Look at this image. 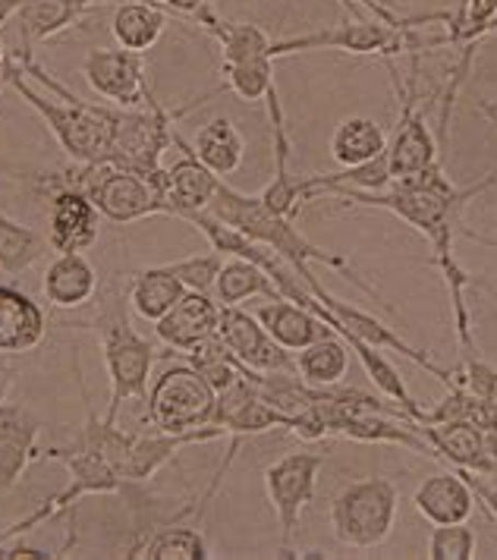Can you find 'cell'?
Instances as JSON below:
<instances>
[{
  "label": "cell",
  "mask_w": 497,
  "mask_h": 560,
  "mask_svg": "<svg viewBox=\"0 0 497 560\" xmlns=\"http://www.w3.org/2000/svg\"><path fill=\"white\" fill-rule=\"evenodd\" d=\"M136 3H154V7H161L164 0H136Z\"/></svg>",
  "instance_id": "44"
},
{
  "label": "cell",
  "mask_w": 497,
  "mask_h": 560,
  "mask_svg": "<svg viewBox=\"0 0 497 560\" xmlns=\"http://www.w3.org/2000/svg\"><path fill=\"white\" fill-rule=\"evenodd\" d=\"M3 60H7V42H3V35H0V67H3Z\"/></svg>",
  "instance_id": "42"
},
{
  "label": "cell",
  "mask_w": 497,
  "mask_h": 560,
  "mask_svg": "<svg viewBox=\"0 0 497 560\" xmlns=\"http://www.w3.org/2000/svg\"><path fill=\"white\" fill-rule=\"evenodd\" d=\"M208 211H211L221 224L233 228L236 233H243V236L252 240V243H262V246H268V249H274L277 255H284L290 265H297L302 275H309V271H312V265H324V268L344 271V275H349V280H352L366 296H372L378 306L391 312V306L378 300V293H374L366 280L352 275V268H349V261L344 258V255H334V253H327V249H322V246H315V243H312V240L297 228V221H293V218L274 214L271 208L262 202V196L236 192L233 186H227L224 179H221V183H218L215 199H211V205H208Z\"/></svg>",
  "instance_id": "2"
},
{
  "label": "cell",
  "mask_w": 497,
  "mask_h": 560,
  "mask_svg": "<svg viewBox=\"0 0 497 560\" xmlns=\"http://www.w3.org/2000/svg\"><path fill=\"white\" fill-rule=\"evenodd\" d=\"M322 469V454H309V451L284 454L265 469L262 482H265L268 504H271L277 526H280V548L293 545L299 523H302V510L315 501V488H319V472Z\"/></svg>",
  "instance_id": "8"
},
{
  "label": "cell",
  "mask_w": 497,
  "mask_h": 560,
  "mask_svg": "<svg viewBox=\"0 0 497 560\" xmlns=\"http://www.w3.org/2000/svg\"><path fill=\"white\" fill-rule=\"evenodd\" d=\"M196 20H199L201 32H208V35L221 45V60H224V67L271 57L274 42L268 38V32H262V28L252 26V23H230L221 13H215L208 3L196 13Z\"/></svg>",
  "instance_id": "24"
},
{
  "label": "cell",
  "mask_w": 497,
  "mask_h": 560,
  "mask_svg": "<svg viewBox=\"0 0 497 560\" xmlns=\"http://www.w3.org/2000/svg\"><path fill=\"white\" fill-rule=\"evenodd\" d=\"M224 89L240 95L243 102H265L268 92L277 89L274 60L262 57V60H248V63H230V67H224Z\"/></svg>",
  "instance_id": "33"
},
{
  "label": "cell",
  "mask_w": 497,
  "mask_h": 560,
  "mask_svg": "<svg viewBox=\"0 0 497 560\" xmlns=\"http://www.w3.org/2000/svg\"><path fill=\"white\" fill-rule=\"evenodd\" d=\"M340 3L347 7L349 13H359V7H366L369 13H374V20H384V23H394V26H416L413 16H400V13H394L384 0H340Z\"/></svg>",
  "instance_id": "36"
},
{
  "label": "cell",
  "mask_w": 497,
  "mask_h": 560,
  "mask_svg": "<svg viewBox=\"0 0 497 560\" xmlns=\"http://www.w3.org/2000/svg\"><path fill=\"white\" fill-rule=\"evenodd\" d=\"M42 419L25 404H0V494L13 491L38 454Z\"/></svg>",
  "instance_id": "16"
},
{
  "label": "cell",
  "mask_w": 497,
  "mask_h": 560,
  "mask_svg": "<svg viewBox=\"0 0 497 560\" xmlns=\"http://www.w3.org/2000/svg\"><path fill=\"white\" fill-rule=\"evenodd\" d=\"M349 372V343L340 334L322 337L297 353V375L312 387L340 384Z\"/></svg>",
  "instance_id": "29"
},
{
  "label": "cell",
  "mask_w": 497,
  "mask_h": 560,
  "mask_svg": "<svg viewBox=\"0 0 497 560\" xmlns=\"http://www.w3.org/2000/svg\"><path fill=\"white\" fill-rule=\"evenodd\" d=\"M183 296H186V287L167 265L146 268L129 283V308L146 322L164 318Z\"/></svg>",
  "instance_id": "27"
},
{
  "label": "cell",
  "mask_w": 497,
  "mask_h": 560,
  "mask_svg": "<svg viewBox=\"0 0 497 560\" xmlns=\"http://www.w3.org/2000/svg\"><path fill=\"white\" fill-rule=\"evenodd\" d=\"M101 214L95 202L79 189L48 192V246L57 255L85 253L99 243Z\"/></svg>",
  "instance_id": "14"
},
{
  "label": "cell",
  "mask_w": 497,
  "mask_h": 560,
  "mask_svg": "<svg viewBox=\"0 0 497 560\" xmlns=\"http://www.w3.org/2000/svg\"><path fill=\"white\" fill-rule=\"evenodd\" d=\"M255 318H258V322L265 325V331L271 334L274 340H277L284 350H290V353H299L302 347H309V343H315V340H322V337L337 334L327 322H324L322 315H315L312 308L299 306L293 300H284V296L268 300L265 306L255 312Z\"/></svg>",
  "instance_id": "21"
},
{
  "label": "cell",
  "mask_w": 497,
  "mask_h": 560,
  "mask_svg": "<svg viewBox=\"0 0 497 560\" xmlns=\"http://www.w3.org/2000/svg\"><path fill=\"white\" fill-rule=\"evenodd\" d=\"M205 3H208V0H164V7H167V10L183 13V16H196Z\"/></svg>",
  "instance_id": "40"
},
{
  "label": "cell",
  "mask_w": 497,
  "mask_h": 560,
  "mask_svg": "<svg viewBox=\"0 0 497 560\" xmlns=\"http://www.w3.org/2000/svg\"><path fill=\"white\" fill-rule=\"evenodd\" d=\"M92 325L101 340L104 369L111 378V407L104 412L107 422H117L120 409L129 400L146 404L149 400L151 365L158 359H167L171 353H158L146 337H139L129 322V293H120L117 287H107L101 293L99 312L92 322H79L76 328Z\"/></svg>",
  "instance_id": "3"
},
{
  "label": "cell",
  "mask_w": 497,
  "mask_h": 560,
  "mask_svg": "<svg viewBox=\"0 0 497 560\" xmlns=\"http://www.w3.org/2000/svg\"><path fill=\"white\" fill-rule=\"evenodd\" d=\"M42 290L54 308H79L95 300L99 271L82 253H63L48 265Z\"/></svg>",
  "instance_id": "23"
},
{
  "label": "cell",
  "mask_w": 497,
  "mask_h": 560,
  "mask_svg": "<svg viewBox=\"0 0 497 560\" xmlns=\"http://www.w3.org/2000/svg\"><path fill=\"white\" fill-rule=\"evenodd\" d=\"M255 296H265V300H277V287L274 280L246 258H236L230 255L224 265H221V275L215 283V300L218 306H243Z\"/></svg>",
  "instance_id": "30"
},
{
  "label": "cell",
  "mask_w": 497,
  "mask_h": 560,
  "mask_svg": "<svg viewBox=\"0 0 497 560\" xmlns=\"http://www.w3.org/2000/svg\"><path fill=\"white\" fill-rule=\"evenodd\" d=\"M13 375H16V369L10 365V359L0 353V404L7 400V394L13 387Z\"/></svg>",
  "instance_id": "39"
},
{
  "label": "cell",
  "mask_w": 497,
  "mask_h": 560,
  "mask_svg": "<svg viewBox=\"0 0 497 560\" xmlns=\"http://www.w3.org/2000/svg\"><path fill=\"white\" fill-rule=\"evenodd\" d=\"M174 145L183 152V158L174 167H167V214L186 221L196 211H208V205L218 192V183L224 177L211 174L180 132L174 136Z\"/></svg>",
  "instance_id": "18"
},
{
  "label": "cell",
  "mask_w": 497,
  "mask_h": 560,
  "mask_svg": "<svg viewBox=\"0 0 497 560\" xmlns=\"http://www.w3.org/2000/svg\"><path fill=\"white\" fill-rule=\"evenodd\" d=\"M221 265H224V255L211 249V253H205V255H193V258L171 261L167 268L174 271L176 278L183 280V287H186V290L215 296V283H218V275H221Z\"/></svg>",
  "instance_id": "35"
},
{
  "label": "cell",
  "mask_w": 497,
  "mask_h": 560,
  "mask_svg": "<svg viewBox=\"0 0 497 560\" xmlns=\"http://www.w3.org/2000/svg\"><path fill=\"white\" fill-rule=\"evenodd\" d=\"M400 491L397 485L384 476L349 482L334 501H331V533L344 545L356 551H369L384 545L394 526H397Z\"/></svg>",
  "instance_id": "6"
},
{
  "label": "cell",
  "mask_w": 497,
  "mask_h": 560,
  "mask_svg": "<svg viewBox=\"0 0 497 560\" xmlns=\"http://www.w3.org/2000/svg\"><path fill=\"white\" fill-rule=\"evenodd\" d=\"M101 7L99 0H23L16 10V42L35 48L38 42L54 38L57 32L76 26L85 13Z\"/></svg>",
  "instance_id": "22"
},
{
  "label": "cell",
  "mask_w": 497,
  "mask_h": 560,
  "mask_svg": "<svg viewBox=\"0 0 497 560\" xmlns=\"http://www.w3.org/2000/svg\"><path fill=\"white\" fill-rule=\"evenodd\" d=\"M218 318H221V306L215 296L186 290V296L164 318L154 322V334L167 350L189 353L201 340L218 334Z\"/></svg>",
  "instance_id": "17"
},
{
  "label": "cell",
  "mask_w": 497,
  "mask_h": 560,
  "mask_svg": "<svg viewBox=\"0 0 497 560\" xmlns=\"http://www.w3.org/2000/svg\"><path fill=\"white\" fill-rule=\"evenodd\" d=\"M193 154L201 164L218 174V177H230L240 171L243 158H246V142L240 136V129L233 127V120L227 117H211L205 127L199 129L196 142H193Z\"/></svg>",
  "instance_id": "26"
},
{
  "label": "cell",
  "mask_w": 497,
  "mask_h": 560,
  "mask_svg": "<svg viewBox=\"0 0 497 560\" xmlns=\"http://www.w3.org/2000/svg\"><path fill=\"white\" fill-rule=\"evenodd\" d=\"M224 438L221 425H205L196 432H161L151 425L149 432H132V444H129V454H126L124 466H120V476L126 482H151L171 459L189 447V444H208V441H218Z\"/></svg>",
  "instance_id": "15"
},
{
  "label": "cell",
  "mask_w": 497,
  "mask_h": 560,
  "mask_svg": "<svg viewBox=\"0 0 497 560\" xmlns=\"http://www.w3.org/2000/svg\"><path fill=\"white\" fill-rule=\"evenodd\" d=\"M45 331L48 322L42 306L23 290L0 283V353H28L45 340Z\"/></svg>",
  "instance_id": "20"
},
{
  "label": "cell",
  "mask_w": 497,
  "mask_h": 560,
  "mask_svg": "<svg viewBox=\"0 0 497 560\" xmlns=\"http://www.w3.org/2000/svg\"><path fill=\"white\" fill-rule=\"evenodd\" d=\"M50 558H60V555H50V551L32 548V545H23V541H16V545H10V541H7V560H50Z\"/></svg>",
  "instance_id": "38"
},
{
  "label": "cell",
  "mask_w": 497,
  "mask_h": 560,
  "mask_svg": "<svg viewBox=\"0 0 497 560\" xmlns=\"http://www.w3.org/2000/svg\"><path fill=\"white\" fill-rule=\"evenodd\" d=\"M475 491L466 482V476L460 469L448 472H435L428 476L416 491H413V508L419 516H425L431 526H444V523H466L475 510Z\"/></svg>",
  "instance_id": "19"
},
{
  "label": "cell",
  "mask_w": 497,
  "mask_h": 560,
  "mask_svg": "<svg viewBox=\"0 0 497 560\" xmlns=\"http://www.w3.org/2000/svg\"><path fill=\"white\" fill-rule=\"evenodd\" d=\"M397 95L403 107H400V120L394 139H388V167H391V183L406 177L425 174L428 167L441 164V142L435 139V132L425 120V110L419 107V95H416V79H409V89H400Z\"/></svg>",
  "instance_id": "10"
},
{
  "label": "cell",
  "mask_w": 497,
  "mask_h": 560,
  "mask_svg": "<svg viewBox=\"0 0 497 560\" xmlns=\"http://www.w3.org/2000/svg\"><path fill=\"white\" fill-rule=\"evenodd\" d=\"M463 476H466V482L473 485L475 501L488 510V513H492V520L497 523V479L495 482H488L485 476H475V472H463Z\"/></svg>",
  "instance_id": "37"
},
{
  "label": "cell",
  "mask_w": 497,
  "mask_h": 560,
  "mask_svg": "<svg viewBox=\"0 0 497 560\" xmlns=\"http://www.w3.org/2000/svg\"><path fill=\"white\" fill-rule=\"evenodd\" d=\"M85 192L101 218L114 224H136L151 214H167V167L154 177H142L114 164H76L70 171H57L38 179L42 192L54 189Z\"/></svg>",
  "instance_id": "4"
},
{
  "label": "cell",
  "mask_w": 497,
  "mask_h": 560,
  "mask_svg": "<svg viewBox=\"0 0 497 560\" xmlns=\"http://www.w3.org/2000/svg\"><path fill=\"white\" fill-rule=\"evenodd\" d=\"M419 432L431 444L435 459H444L460 472H475L485 479L497 476V457L485 429L473 422H428L419 425Z\"/></svg>",
  "instance_id": "13"
},
{
  "label": "cell",
  "mask_w": 497,
  "mask_h": 560,
  "mask_svg": "<svg viewBox=\"0 0 497 560\" xmlns=\"http://www.w3.org/2000/svg\"><path fill=\"white\" fill-rule=\"evenodd\" d=\"M435 48H448L444 35H419L416 26H394L384 20H352L340 26L319 28V32H305L293 35L284 42H274L271 57H287V54L302 51H344V54H374L384 60H394L400 54L419 57L423 51Z\"/></svg>",
  "instance_id": "5"
},
{
  "label": "cell",
  "mask_w": 497,
  "mask_h": 560,
  "mask_svg": "<svg viewBox=\"0 0 497 560\" xmlns=\"http://www.w3.org/2000/svg\"><path fill=\"white\" fill-rule=\"evenodd\" d=\"M0 92H3V77H0Z\"/></svg>",
  "instance_id": "45"
},
{
  "label": "cell",
  "mask_w": 497,
  "mask_h": 560,
  "mask_svg": "<svg viewBox=\"0 0 497 560\" xmlns=\"http://www.w3.org/2000/svg\"><path fill=\"white\" fill-rule=\"evenodd\" d=\"M20 3H23V0H0V28L10 26V20L16 16Z\"/></svg>",
  "instance_id": "41"
},
{
  "label": "cell",
  "mask_w": 497,
  "mask_h": 560,
  "mask_svg": "<svg viewBox=\"0 0 497 560\" xmlns=\"http://www.w3.org/2000/svg\"><path fill=\"white\" fill-rule=\"evenodd\" d=\"M0 560H7V541H0Z\"/></svg>",
  "instance_id": "43"
},
{
  "label": "cell",
  "mask_w": 497,
  "mask_h": 560,
  "mask_svg": "<svg viewBox=\"0 0 497 560\" xmlns=\"http://www.w3.org/2000/svg\"><path fill=\"white\" fill-rule=\"evenodd\" d=\"M218 337L252 372H297V357L284 350L265 325L243 306H221Z\"/></svg>",
  "instance_id": "11"
},
{
  "label": "cell",
  "mask_w": 497,
  "mask_h": 560,
  "mask_svg": "<svg viewBox=\"0 0 497 560\" xmlns=\"http://www.w3.org/2000/svg\"><path fill=\"white\" fill-rule=\"evenodd\" d=\"M495 183L497 167L485 179H478L475 186H456L444 174V164H435L425 174L397 179L381 192L337 189L331 196V199H340V208H381V211H391L406 228H413L428 240L431 265L441 271V278L448 283L450 303H453V328H456L460 357L478 353L473 337V315H470V306H466V287H473L475 278L460 265V258L453 253V243H456L460 233L475 240V243H488L473 230H463V211L475 196H482Z\"/></svg>",
  "instance_id": "1"
},
{
  "label": "cell",
  "mask_w": 497,
  "mask_h": 560,
  "mask_svg": "<svg viewBox=\"0 0 497 560\" xmlns=\"http://www.w3.org/2000/svg\"><path fill=\"white\" fill-rule=\"evenodd\" d=\"M384 152H388V132L372 117H347L331 136V154L340 167L369 164Z\"/></svg>",
  "instance_id": "28"
},
{
  "label": "cell",
  "mask_w": 497,
  "mask_h": 560,
  "mask_svg": "<svg viewBox=\"0 0 497 560\" xmlns=\"http://www.w3.org/2000/svg\"><path fill=\"white\" fill-rule=\"evenodd\" d=\"M82 77L95 95L114 107H149L154 102L142 54L124 48H95L82 60Z\"/></svg>",
  "instance_id": "9"
},
{
  "label": "cell",
  "mask_w": 497,
  "mask_h": 560,
  "mask_svg": "<svg viewBox=\"0 0 497 560\" xmlns=\"http://www.w3.org/2000/svg\"><path fill=\"white\" fill-rule=\"evenodd\" d=\"M48 249V240L20 221L0 214V271L20 278Z\"/></svg>",
  "instance_id": "31"
},
{
  "label": "cell",
  "mask_w": 497,
  "mask_h": 560,
  "mask_svg": "<svg viewBox=\"0 0 497 560\" xmlns=\"http://www.w3.org/2000/svg\"><path fill=\"white\" fill-rule=\"evenodd\" d=\"M315 296H319V303H322L334 318H337V328L334 331L340 334H352V337H359V340H366V343H372L378 350H394L400 357H406L413 365H419L425 369L428 375H435L438 382L450 387L453 382V369H444V365H438V362H431V359L425 357L423 350H416L403 334H397L394 328H388L384 322H378L372 312H366V308L352 306V303H344V300H337V296H331L324 287L315 290Z\"/></svg>",
  "instance_id": "12"
},
{
  "label": "cell",
  "mask_w": 497,
  "mask_h": 560,
  "mask_svg": "<svg viewBox=\"0 0 497 560\" xmlns=\"http://www.w3.org/2000/svg\"><path fill=\"white\" fill-rule=\"evenodd\" d=\"M164 28H167V13L154 3H136V0L117 3L111 20V35L117 38V45L136 54L151 51L161 42Z\"/></svg>",
  "instance_id": "25"
},
{
  "label": "cell",
  "mask_w": 497,
  "mask_h": 560,
  "mask_svg": "<svg viewBox=\"0 0 497 560\" xmlns=\"http://www.w3.org/2000/svg\"><path fill=\"white\" fill-rule=\"evenodd\" d=\"M136 558L146 560H205L211 558L208 541L196 526H176L167 523L142 541Z\"/></svg>",
  "instance_id": "32"
},
{
  "label": "cell",
  "mask_w": 497,
  "mask_h": 560,
  "mask_svg": "<svg viewBox=\"0 0 497 560\" xmlns=\"http://www.w3.org/2000/svg\"><path fill=\"white\" fill-rule=\"evenodd\" d=\"M215 404H218L215 387L205 382L199 369L186 362L154 378L146 400V422L161 432H196L211 425Z\"/></svg>",
  "instance_id": "7"
},
{
  "label": "cell",
  "mask_w": 497,
  "mask_h": 560,
  "mask_svg": "<svg viewBox=\"0 0 497 560\" xmlns=\"http://www.w3.org/2000/svg\"><path fill=\"white\" fill-rule=\"evenodd\" d=\"M475 548H478V538L466 526V523H444V526H435L428 535V548H425V558L428 560H473Z\"/></svg>",
  "instance_id": "34"
}]
</instances>
